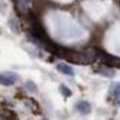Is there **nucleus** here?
<instances>
[{
  "label": "nucleus",
  "mask_w": 120,
  "mask_h": 120,
  "mask_svg": "<svg viewBox=\"0 0 120 120\" xmlns=\"http://www.w3.org/2000/svg\"><path fill=\"white\" fill-rule=\"evenodd\" d=\"M98 58L101 60L102 65H106L109 68H119L120 69V57L110 55L108 52H104L101 50H98Z\"/></svg>",
  "instance_id": "nucleus-1"
},
{
  "label": "nucleus",
  "mask_w": 120,
  "mask_h": 120,
  "mask_svg": "<svg viewBox=\"0 0 120 120\" xmlns=\"http://www.w3.org/2000/svg\"><path fill=\"white\" fill-rule=\"evenodd\" d=\"M17 80H18V76L15 73L6 72V73H1L0 75V83L4 84V86H12Z\"/></svg>",
  "instance_id": "nucleus-2"
},
{
  "label": "nucleus",
  "mask_w": 120,
  "mask_h": 120,
  "mask_svg": "<svg viewBox=\"0 0 120 120\" xmlns=\"http://www.w3.org/2000/svg\"><path fill=\"white\" fill-rule=\"evenodd\" d=\"M94 72L99 73V75H102V76H105V77H113L115 76V71H113V68H109L106 65H99L98 68L94 69Z\"/></svg>",
  "instance_id": "nucleus-3"
},
{
  "label": "nucleus",
  "mask_w": 120,
  "mask_h": 120,
  "mask_svg": "<svg viewBox=\"0 0 120 120\" xmlns=\"http://www.w3.org/2000/svg\"><path fill=\"white\" fill-rule=\"evenodd\" d=\"M76 109H77L82 115H87V113L91 112V106H90V104H88L87 101H79V102L76 104Z\"/></svg>",
  "instance_id": "nucleus-4"
},
{
  "label": "nucleus",
  "mask_w": 120,
  "mask_h": 120,
  "mask_svg": "<svg viewBox=\"0 0 120 120\" xmlns=\"http://www.w3.org/2000/svg\"><path fill=\"white\" fill-rule=\"evenodd\" d=\"M57 71H60L64 75H68V76H73L75 75L72 66H69L68 64H57Z\"/></svg>",
  "instance_id": "nucleus-5"
},
{
  "label": "nucleus",
  "mask_w": 120,
  "mask_h": 120,
  "mask_svg": "<svg viewBox=\"0 0 120 120\" xmlns=\"http://www.w3.org/2000/svg\"><path fill=\"white\" fill-rule=\"evenodd\" d=\"M24 88L26 90V91H29V93H36L37 91L36 84L33 83V82H30V80H28V82L24 84Z\"/></svg>",
  "instance_id": "nucleus-6"
},
{
  "label": "nucleus",
  "mask_w": 120,
  "mask_h": 120,
  "mask_svg": "<svg viewBox=\"0 0 120 120\" xmlns=\"http://www.w3.org/2000/svg\"><path fill=\"white\" fill-rule=\"evenodd\" d=\"M29 4V0H15V6H17V10L21 12V10H25Z\"/></svg>",
  "instance_id": "nucleus-7"
},
{
  "label": "nucleus",
  "mask_w": 120,
  "mask_h": 120,
  "mask_svg": "<svg viewBox=\"0 0 120 120\" xmlns=\"http://www.w3.org/2000/svg\"><path fill=\"white\" fill-rule=\"evenodd\" d=\"M26 104L29 105V108L32 109V112H36V113H40V108H39V104L33 99H26Z\"/></svg>",
  "instance_id": "nucleus-8"
},
{
  "label": "nucleus",
  "mask_w": 120,
  "mask_h": 120,
  "mask_svg": "<svg viewBox=\"0 0 120 120\" xmlns=\"http://www.w3.org/2000/svg\"><path fill=\"white\" fill-rule=\"evenodd\" d=\"M60 91H61V94L65 97V98H68V97L72 95V91H71L65 84H61V86H60Z\"/></svg>",
  "instance_id": "nucleus-9"
},
{
  "label": "nucleus",
  "mask_w": 120,
  "mask_h": 120,
  "mask_svg": "<svg viewBox=\"0 0 120 120\" xmlns=\"http://www.w3.org/2000/svg\"><path fill=\"white\" fill-rule=\"evenodd\" d=\"M120 93V83H116L112 86V88H110V94L112 95H116V94H119Z\"/></svg>",
  "instance_id": "nucleus-10"
},
{
  "label": "nucleus",
  "mask_w": 120,
  "mask_h": 120,
  "mask_svg": "<svg viewBox=\"0 0 120 120\" xmlns=\"http://www.w3.org/2000/svg\"><path fill=\"white\" fill-rule=\"evenodd\" d=\"M113 99H115V104L120 106V93L119 94H116V95H113Z\"/></svg>",
  "instance_id": "nucleus-11"
},
{
  "label": "nucleus",
  "mask_w": 120,
  "mask_h": 120,
  "mask_svg": "<svg viewBox=\"0 0 120 120\" xmlns=\"http://www.w3.org/2000/svg\"><path fill=\"white\" fill-rule=\"evenodd\" d=\"M43 120H47V119H43Z\"/></svg>",
  "instance_id": "nucleus-12"
}]
</instances>
